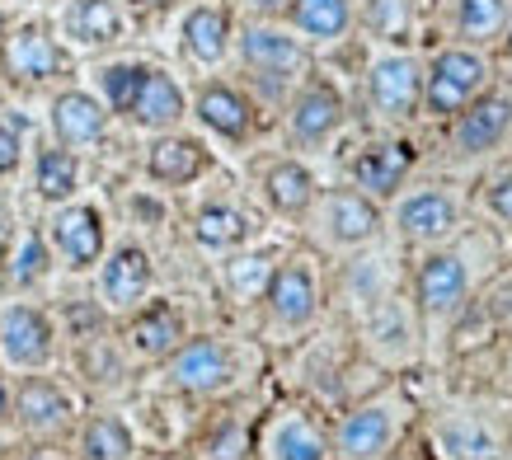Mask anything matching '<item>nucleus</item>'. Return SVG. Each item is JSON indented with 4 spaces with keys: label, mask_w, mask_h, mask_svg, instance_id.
Masks as SVG:
<instances>
[{
    "label": "nucleus",
    "mask_w": 512,
    "mask_h": 460,
    "mask_svg": "<svg viewBox=\"0 0 512 460\" xmlns=\"http://www.w3.org/2000/svg\"><path fill=\"white\" fill-rule=\"evenodd\" d=\"M268 320L278 329H306L320 315V282H315V268L306 259H287L273 263V277H268L264 296Z\"/></svg>",
    "instance_id": "nucleus-11"
},
{
    "label": "nucleus",
    "mask_w": 512,
    "mask_h": 460,
    "mask_svg": "<svg viewBox=\"0 0 512 460\" xmlns=\"http://www.w3.org/2000/svg\"><path fill=\"white\" fill-rule=\"evenodd\" d=\"M329 456H334L329 437L301 414H282L264 437V460H329Z\"/></svg>",
    "instance_id": "nucleus-30"
},
{
    "label": "nucleus",
    "mask_w": 512,
    "mask_h": 460,
    "mask_svg": "<svg viewBox=\"0 0 512 460\" xmlns=\"http://www.w3.org/2000/svg\"><path fill=\"white\" fill-rule=\"evenodd\" d=\"M362 90H367V108H372L376 123L409 127L414 118H423V57L409 47L376 52Z\"/></svg>",
    "instance_id": "nucleus-2"
},
{
    "label": "nucleus",
    "mask_w": 512,
    "mask_h": 460,
    "mask_svg": "<svg viewBox=\"0 0 512 460\" xmlns=\"http://www.w3.org/2000/svg\"><path fill=\"white\" fill-rule=\"evenodd\" d=\"M282 19L306 47H325L353 33V0H287Z\"/></svg>",
    "instance_id": "nucleus-24"
},
{
    "label": "nucleus",
    "mask_w": 512,
    "mask_h": 460,
    "mask_svg": "<svg viewBox=\"0 0 512 460\" xmlns=\"http://www.w3.org/2000/svg\"><path fill=\"white\" fill-rule=\"evenodd\" d=\"M146 71H151L146 62H109L104 66V71H99V99H104V108L118 113V118H127Z\"/></svg>",
    "instance_id": "nucleus-35"
},
{
    "label": "nucleus",
    "mask_w": 512,
    "mask_h": 460,
    "mask_svg": "<svg viewBox=\"0 0 512 460\" xmlns=\"http://www.w3.org/2000/svg\"><path fill=\"white\" fill-rule=\"evenodd\" d=\"M484 216L494 221V226L512 230V169H498L494 179L484 184Z\"/></svg>",
    "instance_id": "nucleus-38"
},
{
    "label": "nucleus",
    "mask_w": 512,
    "mask_h": 460,
    "mask_svg": "<svg viewBox=\"0 0 512 460\" xmlns=\"http://www.w3.org/2000/svg\"><path fill=\"white\" fill-rule=\"evenodd\" d=\"M24 160V127L0 118V174H15Z\"/></svg>",
    "instance_id": "nucleus-40"
},
{
    "label": "nucleus",
    "mask_w": 512,
    "mask_h": 460,
    "mask_svg": "<svg viewBox=\"0 0 512 460\" xmlns=\"http://www.w3.org/2000/svg\"><path fill=\"white\" fill-rule=\"evenodd\" d=\"M47 123H52L57 146H66V151H85V146H94V141H104V132H109V108H104V99L90 94V90H62L57 99H52Z\"/></svg>",
    "instance_id": "nucleus-18"
},
{
    "label": "nucleus",
    "mask_w": 512,
    "mask_h": 460,
    "mask_svg": "<svg viewBox=\"0 0 512 460\" xmlns=\"http://www.w3.org/2000/svg\"><path fill=\"white\" fill-rule=\"evenodd\" d=\"M179 38H184V57L198 66H221L226 52H231V15L221 5H193L179 24Z\"/></svg>",
    "instance_id": "nucleus-25"
},
{
    "label": "nucleus",
    "mask_w": 512,
    "mask_h": 460,
    "mask_svg": "<svg viewBox=\"0 0 512 460\" xmlns=\"http://www.w3.org/2000/svg\"><path fill=\"white\" fill-rule=\"evenodd\" d=\"M212 169V151L198 137H179V132H156V141L146 146V174L165 188L198 184Z\"/></svg>",
    "instance_id": "nucleus-20"
},
{
    "label": "nucleus",
    "mask_w": 512,
    "mask_h": 460,
    "mask_svg": "<svg viewBox=\"0 0 512 460\" xmlns=\"http://www.w3.org/2000/svg\"><path fill=\"white\" fill-rule=\"evenodd\" d=\"M137 456V437L123 418L94 414L80 428V460H132Z\"/></svg>",
    "instance_id": "nucleus-34"
},
{
    "label": "nucleus",
    "mask_w": 512,
    "mask_h": 460,
    "mask_svg": "<svg viewBox=\"0 0 512 460\" xmlns=\"http://www.w3.org/2000/svg\"><path fill=\"white\" fill-rule=\"evenodd\" d=\"M202 456L207 460H245L249 456V432L240 428V423H221V428L207 437Z\"/></svg>",
    "instance_id": "nucleus-39"
},
{
    "label": "nucleus",
    "mask_w": 512,
    "mask_h": 460,
    "mask_svg": "<svg viewBox=\"0 0 512 460\" xmlns=\"http://www.w3.org/2000/svg\"><path fill=\"white\" fill-rule=\"evenodd\" d=\"M437 442L451 460H498L503 442L480 414H451L437 423Z\"/></svg>",
    "instance_id": "nucleus-31"
},
{
    "label": "nucleus",
    "mask_w": 512,
    "mask_h": 460,
    "mask_svg": "<svg viewBox=\"0 0 512 460\" xmlns=\"http://www.w3.org/2000/svg\"><path fill=\"white\" fill-rule=\"evenodd\" d=\"M249 235H254L249 212L245 207H235V202H207V207L193 212V240H198L202 249H221V254H231V249L245 245Z\"/></svg>",
    "instance_id": "nucleus-32"
},
{
    "label": "nucleus",
    "mask_w": 512,
    "mask_h": 460,
    "mask_svg": "<svg viewBox=\"0 0 512 460\" xmlns=\"http://www.w3.org/2000/svg\"><path fill=\"white\" fill-rule=\"evenodd\" d=\"M461 198L442 184H404L395 198H390V230L400 235L404 245L414 249H433L447 245L451 235L461 230Z\"/></svg>",
    "instance_id": "nucleus-3"
},
{
    "label": "nucleus",
    "mask_w": 512,
    "mask_h": 460,
    "mask_svg": "<svg viewBox=\"0 0 512 460\" xmlns=\"http://www.w3.org/2000/svg\"><path fill=\"white\" fill-rule=\"evenodd\" d=\"M156 287V268H151V254L141 245H118L109 259H99V301L104 310H137Z\"/></svg>",
    "instance_id": "nucleus-15"
},
{
    "label": "nucleus",
    "mask_w": 512,
    "mask_h": 460,
    "mask_svg": "<svg viewBox=\"0 0 512 460\" xmlns=\"http://www.w3.org/2000/svg\"><path fill=\"white\" fill-rule=\"evenodd\" d=\"M348 123V104H343V90L325 76H306L296 85L292 104H287V137L301 151H320L343 132Z\"/></svg>",
    "instance_id": "nucleus-10"
},
{
    "label": "nucleus",
    "mask_w": 512,
    "mask_h": 460,
    "mask_svg": "<svg viewBox=\"0 0 512 460\" xmlns=\"http://www.w3.org/2000/svg\"><path fill=\"white\" fill-rule=\"evenodd\" d=\"M47 268H52V245H47L38 230H29V235L19 240L15 259H10V282H15V287H33Z\"/></svg>",
    "instance_id": "nucleus-37"
},
{
    "label": "nucleus",
    "mask_w": 512,
    "mask_h": 460,
    "mask_svg": "<svg viewBox=\"0 0 512 460\" xmlns=\"http://www.w3.org/2000/svg\"><path fill=\"white\" fill-rule=\"evenodd\" d=\"M0 33H5V15H0Z\"/></svg>",
    "instance_id": "nucleus-44"
},
{
    "label": "nucleus",
    "mask_w": 512,
    "mask_h": 460,
    "mask_svg": "<svg viewBox=\"0 0 512 460\" xmlns=\"http://www.w3.org/2000/svg\"><path fill=\"white\" fill-rule=\"evenodd\" d=\"M0 62H5V71L15 80H24V85H43V80H57L66 71V52L47 29L24 24V29L5 33Z\"/></svg>",
    "instance_id": "nucleus-16"
},
{
    "label": "nucleus",
    "mask_w": 512,
    "mask_h": 460,
    "mask_svg": "<svg viewBox=\"0 0 512 460\" xmlns=\"http://www.w3.org/2000/svg\"><path fill=\"white\" fill-rule=\"evenodd\" d=\"M404 432V409L400 399H367L353 414H343V423L329 437V451L339 460H386L395 451Z\"/></svg>",
    "instance_id": "nucleus-9"
},
{
    "label": "nucleus",
    "mask_w": 512,
    "mask_h": 460,
    "mask_svg": "<svg viewBox=\"0 0 512 460\" xmlns=\"http://www.w3.org/2000/svg\"><path fill=\"white\" fill-rule=\"evenodd\" d=\"M80 188V165H76V151H66V146H47L38 151L33 160V193L52 207H62V202L76 198Z\"/></svg>",
    "instance_id": "nucleus-33"
},
{
    "label": "nucleus",
    "mask_w": 512,
    "mask_h": 460,
    "mask_svg": "<svg viewBox=\"0 0 512 460\" xmlns=\"http://www.w3.org/2000/svg\"><path fill=\"white\" fill-rule=\"evenodd\" d=\"M235 52H240V66L249 76L259 85H273V90H282V85H292V80L311 71V47L292 29H278L268 19H249L245 29L235 33Z\"/></svg>",
    "instance_id": "nucleus-5"
},
{
    "label": "nucleus",
    "mask_w": 512,
    "mask_h": 460,
    "mask_svg": "<svg viewBox=\"0 0 512 460\" xmlns=\"http://www.w3.org/2000/svg\"><path fill=\"white\" fill-rule=\"evenodd\" d=\"M414 165H419L414 141L386 132V137L362 141V146L348 155V184H353L357 193H367V198H376L381 207H386V202L395 198L404 184H409Z\"/></svg>",
    "instance_id": "nucleus-8"
},
{
    "label": "nucleus",
    "mask_w": 512,
    "mask_h": 460,
    "mask_svg": "<svg viewBox=\"0 0 512 460\" xmlns=\"http://www.w3.org/2000/svg\"><path fill=\"white\" fill-rule=\"evenodd\" d=\"M311 212L329 249H367L386 230V207L376 198H367V193H357L353 184L320 193Z\"/></svg>",
    "instance_id": "nucleus-7"
},
{
    "label": "nucleus",
    "mask_w": 512,
    "mask_h": 460,
    "mask_svg": "<svg viewBox=\"0 0 512 460\" xmlns=\"http://www.w3.org/2000/svg\"><path fill=\"white\" fill-rule=\"evenodd\" d=\"M62 33L76 47H109L123 38V10L113 0H71L62 10Z\"/></svg>",
    "instance_id": "nucleus-28"
},
{
    "label": "nucleus",
    "mask_w": 512,
    "mask_h": 460,
    "mask_svg": "<svg viewBox=\"0 0 512 460\" xmlns=\"http://www.w3.org/2000/svg\"><path fill=\"white\" fill-rule=\"evenodd\" d=\"M10 418H19V428L33 432V437H62L71 428V418H76V404L57 381L29 376L15 390V414Z\"/></svg>",
    "instance_id": "nucleus-19"
},
{
    "label": "nucleus",
    "mask_w": 512,
    "mask_h": 460,
    "mask_svg": "<svg viewBox=\"0 0 512 460\" xmlns=\"http://www.w3.org/2000/svg\"><path fill=\"white\" fill-rule=\"evenodd\" d=\"M170 381L184 390V395H217L226 385L235 381V357L221 338H207V334H193L184 338L170 357Z\"/></svg>",
    "instance_id": "nucleus-12"
},
{
    "label": "nucleus",
    "mask_w": 512,
    "mask_h": 460,
    "mask_svg": "<svg viewBox=\"0 0 512 460\" xmlns=\"http://www.w3.org/2000/svg\"><path fill=\"white\" fill-rule=\"evenodd\" d=\"M57 353V329L38 306L0 310V357L15 371H43Z\"/></svg>",
    "instance_id": "nucleus-14"
},
{
    "label": "nucleus",
    "mask_w": 512,
    "mask_h": 460,
    "mask_svg": "<svg viewBox=\"0 0 512 460\" xmlns=\"http://www.w3.org/2000/svg\"><path fill=\"white\" fill-rule=\"evenodd\" d=\"M512 137V90L489 85V90L466 104L447 123V151L451 160H484V155L503 151Z\"/></svg>",
    "instance_id": "nucleus-6"
},
{
    "label": "nucleus",
    "mask_w": 512,
    "mask_h": 460,
    "mask_svg": "<svg viewBox=\"0 0 512 460\" xmlns=\"http://www.w3.org/2000/svg\"><path fill=\"white\" fill-rule=\"evenodd\" d=\"M498 47H503V52H508V57H512V24H508V38H503V43H498Z\"/></svg>",
    "instance_id": "nucleus-43"
},
{
    "label": "nucleus",
    "mask_w": 512,
    "mask_h": 460,
    "mask_svg": "<svg viewBox=\"0 0 512 460\" xmlns=\"http://www.w3.org/2000/svg\"><path fill=\"white\" fill-rule=\"evenodd\" d=\"M508 24H512V0H451L447 5L451 43L489 52V47L508 38Z\"/></svg>",
    "instance_id": "nucleus-23"
},
{
    "label": "nucleus",
    "mask_w": 512,
    "mask_h": 460,
    "mask_svg": "<svg viewBox=\"0 0 512 460\" xmlns=\"http://www.w3.org/2000/svg\"><path fill=\"white\" fill-rule=\"evenodd\" d=\"M409 292H414V315L433 324L456 320L470 301V263L447 245L423 249L414 273H409Z\"/></svg>",
    "instance_id": "nucleus-4"
},
{
    "label": "nucleus",
    "mask_w": 512,
    "mask_h": 460,
    "mask_svg": "<svg viewBox=\"0 0 512 460\" xmlns=\"http://www.w3.org/2000/svg\"><path fill=\"white\" fill-rule=\"evenodd\" d=\"M494 85L489 52L466 43H442L433 57H423V118L447 127L466 104H475Z\"/></svg>",
    "instance_id": "nucleus-1"
},
{
    "label": "nucleus",
    "mask_w": 512,
    "mask_h": 460,
    "mask_svg": "<svg viewBox=\"0 0 512 460\" xmlns=\"http://www.w3.org/2000/svg\"><path fill=\"white\" fill-rule=\"evenodd\" d=\"M353 24L381 47H409L419 29L414 0H353Z\"/></svg>",
    "instance_id": "nucleus-26"
},
{
    "label": "nucleus",
    "mask_w": 512,
    "mask_h": 460,
    "mask_svg": "<svg viewBox=\"0 0 512 460\" xmlns=\"http://www.w3.org/2000/svg\"><path fill=\"white\" fill-rule=\"evenodd\" d=\"M249 15H259V19H273V15H282L287 10V0H240Z\"/></svg>",
    "instance_id": "nucleus-41"
},
{
    "label": "nucleus",
    "mask_w": 512,
    "mask_h": 460,
    "mask_svg": "<svg viewBox=\"0 0 512 460\" xmlns=\"http://www.w3.org/2000/svg\"><path fill=\"white\" fill-rule=\"evenodd\" d=\"M264 198L278 216H306L315 207V198H320V184H315L311 165L278 160V165H268V174H264Z\"/></svg>",
    "instance_id": "nucleus-29"
},
{
    "label": "nucleus",
    "mask_w": 512,
    "mask_h": 460,
    "mask_svg": "<svg viewBox=\"0 0 512 460\" xmlns=\"http://www.w3.org/2000/svg\"><path fill=\"white\" fill-rule=\"evenodd\" d=\"M193 118H198L212 137L231 141V146L249 141V132H254V104H249V94L226 85V80L198 85V94H193Z\"/></svg>",
    "instance_id": "nucleus-17"
},
{
    "label": "nucleus",
    "mask_w": 512,
    "mask_h": 460,
    "mask_svg": "<svg viewBox=\"0 0 512 460\" xmlns=\"http://www.w3.org/2000/svg\"><path fill=\"white\" fill-rule=\"evenodd\" d=\"M414 306H404L400 296H381L372 310H367V338H372V348L386 362H404V357L414 353Z\"/></svg>",
    "instance_id": "nucleus-27"
},
{
    "label": "nucleus",
    "mask_w": 512,
    "mask_h": 460,
    "mask_svg": "<svg viewBox=\"0 0 512 460\" xmlns=\"http://www.w3.org/2000/svg\"><path fill=\"white\" fill-rule=\"evenodd\" d=\"M15 414V395H10V385L0 381V418H10Z\"/></svg>",
    "instance_id": "nucleus-42"
},
{
    "label": "nucleus",
    "mask_w": 512,
    "mask_h": 460,
    "mask_svg": "<svg viewBox=\"0 0 512 460\" xmlns=\"http://www.w3.org/2000/svg\"><path fill=\"white\" fill-rule=\"evenodd\" d=\"M188 118V94L184 85L170 76V71H160L151 66L146 80H141L137 99H132V113H127V123L146 127V132H174V127Z\"/></svg>",
    "instance_id": "nucleus-22"
},
{
    "label": "nucleus",
    "mask_w": 512,
    "mask_h": 460,
    "mask_svg": "<svg viewBox=\"0 0 512 460\" xmlns=\"http://www.w3.org/2000/svg\"><path fill=\"white\" fill-rule=\"evenodd\" d=\"M184 315L170 301H141L137 310H127V348L137 357H170L179 343H184Z\"/></svg>",
    "instance_id": "nucleus-21"
},
{
    "label": "nucleus",
    "mask_w": 512,
    "mask_h": 460,
    "mask_svg": "<svg viewBox=\"0 0 512 460\" xmlns=\"http://www.w3.org/2000/svg\"><path fill=\"white\" fill-rule=\"evenodd\" d=\"M268 277H273V259H268V254H235V259L226 263V287H231V296H240V301H259L268 287Z\"/></svg>",
    "instance_id": "nucleus-36"
},
{
    "label": "nucleus",
    "mask_w": 512,
    "mask_h": 460,
    "mask_svg": "<svg viewBox=\"0 0 512 460\" xmlns=\"http://www.w3.org/2000/svg\"><path fill=\"white\" fill-rule=\"evenodd\" d=\"M47 245L62 254L66 268H94V263L104 259V249H109V235H104V212L90 207V202H62L57 216H52V226H47Z\"/></svg>",
    "instance_id": "nucleus-13"
}]
</instances>
